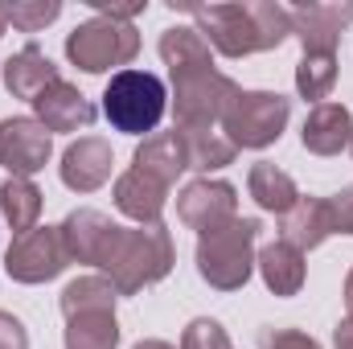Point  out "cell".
I'll list each match as a JSON object with an SVG mask.
<instances>
[{"label":"cell","instance_id":"28","mask_svg":"<svg viewBox=\"0 0 353 349\" xmlns=\"http://www.w3.org/2000/svg\"><path fill=\"white\" fill-rule=\"evenodd\" d=\"M58 12H62L58 0H17V4H4L8 25L21 29V33H37V29H46L50 21H58Z\"/></svg>","mask_w":353,"mask_h":349},{"label":"cell","instance_id":"34","mask_svg":"<svg viewBox=\"0 0 353 349\" xmlns=\"http://www.w3.org/2000/svg\"><path fill=\"white\" fill-rule=\"evenodd\" d=\"M132 349H173L169 341H157V337H148V341H136Z\"/></svg>","mask_w":353,"mask_h":349},{"label":"cell","instance_id":"18","mask_svg":"<svg viewBox=\"0 0 353 349\" xmlns=\"http://www.w3.org/2000/svg\"><path fill=\"white\" fill-rule=\"evenodd\" d=\"M62 74H58V66L46 58V50L41 46H25V50H17L8 62H4V87H8V94L12 99H37L41 90H50L54 83H58Z\"/></svg>","mask_w":353,"mask_h":349},{"label":"cell","instance_id":"32","mask_svg":"<svg viewBox=\"0 0 353 349\" xmlns=\"http://www.w3.org/2000/svg\"><path fill=\"white\" fill-rule=\"evenodd\" d=\"M0 349H29L25 325H21L12 312H4V308H0Z\"/></svg>","mask_w":353,"mask_h":349},{"label":"cell","instance_id":"20","mask_svg":"<svg viewBox=\"0 0 353 349\" xmlns=\"http://www.w3.org/2000/svg\"><path fill=\"white\" fill-rule=\"evenodd\" d=\"M161 62L169 66L173 79H185V74H201V70H214V58H210V41L189 29V25H173L161 33Z\"/></svg>","mask_w":353,"mask_h":349},{"label":"cell","instance_id":"27","mask_svg":"<svg viewBox=\"0 0 353 349\" xmlns=\"http://www.w3.org/2000/svg\"><path fill=\"white\" fill-rule=\"evenodd\" d=\"M337 83V54H304L296 66V90L312 103H325Z\"/></svg>","mask_w":353,"mask_h":349},{"label":"cell","instance_id":"33","mask_svg":"<svg viewBox=\"0 0 353 349\" xmlns=\"http://www.w3.org/2000/svg\"><path fill=\"white\" fill-rule=\"evenodd\" d=\"M333 346L337 349H353V317H345V321L333 329Z\"/></svg>","mask_w":353,"mask_h":349},{"label":"cell","instance_id":"37","mask_svg":"<svg viewBox=\"0 0 353 349\" xmlns=\"http://www.w3.org/2000/svg\"><path fill=\"white\" fill-rule=\"evenodd\" d=\"M350 148H353V140H350Z\"/></svg>","mask_w":353,"mask_h":349},{"label":"cell","instance_id":"23","mask_svg":"<svg viewBox=\"0 0 353 349\" xmlns=\"http://www.w3.org/2000/svg\"><path fill=\"white\" fill-rule=\"evenodd\" d=\"M176 136L185 140V157H189V169L197 173H214V169H226L234 161V144L214 132V128H176Z\"/></svg>","mask_w":353,"mask_h":349},{"label":"cell","instance_id":"11","mask_svg":"<svg viewBox=\"0 0 353 349\" xmlns=\"http://www.w3.org/2000/svg\"><path fill=\"white\" fill-rule=\"evenodd\" d=\"M119 230H123V226H115V222H111L107 214H99V210H74V214H66V222H62V243H66L70 263L103 267L107 255H111V247H115V239H119Z\"/></svg>","mask_w":353,"mask_h":349},{"label":"cell","instance_id":"25","mask_svg":"<svg viewBox=\"0 0 353 349\" xmlns=\"http://www.w3.org/2000/svg\"><path fill=\"white\" fill-rule=\"evenodd\" d=\"M0 214L8 218L17 235H29L41 218V189L29 177H8L0 185Z\"/></svg>","mask_w":353,"mask_h":349},{"label":"cell","instance_id":"7","mask_svg":"<svg viewBox=\"0 0 353 349\" xmlns=\"http://www.w3.org/2000/svg\"><path fill=\"white\" fill-rule=\"evenodd\" d=\"M239 90L243 87L222 70H201V74L173 79L176 128H214V123H222V111Z\"/></svg>","mask_w":353,"mask_h":349},{"label":"cell","instance_id":"17","mask_svg":"<svg viewBox=\"0 0 353 349\" xmlns=\"http://www.w3.org/2000/svg\"><path fill=\"white\" fill-rule=\"evenodd\" d=\"M115 206H119V214H128L132 222L157 226L161 214H165V206H169V185H161V181H152V177L128 169V173L115 177Z\"/></svg>","mask_w":353,"mask_h":349},{"label":"cell","instance_id":"22","mask_svg":"<svg viewBox=\"0 0 353 349\" xmlns=\"http://www.w3.org/2000/svg\"><path fill=\"white\" fill-rule=\"evenodd\" d=\"M247 189H251V197L259 201V210H267V214H279V218H283V214L300 201L296 181L283 173V169L267 165V161H259V165L251 169V177H247Z\"/></svg>","mask_w":353,"mask_h":349},{"label":"cell","instance_id":"12","mask_svg":"<svg viewBox=\"0 0 353 349\" xmlns=\"http://www.w3.org/2000/svg\"><path fill=\"white\" fill-rule=\"evenodd\" d=\"M292 12V33L300 37L304 54H337V41L353 21L350 4H296Z\"/></svg>","mask_w":353,"mask_h":349},{"label":"cell","instance_id":"10","mask_svg":"<svg viewBox=\"0 0 353 349\" xmlns=\"http://www.w3.org/2000/svg\"><path fill=\"white\" fill-rule=\"evenodd\" d=\"M54 144H50V132L29 119V115H17V119H4L0 123V169H8L12 177H33L46 169Z\"/></svg>","mask_w":353,"mask_h":349},{"label":"cell","instance_id":"9","mask_svg":"<svg viewBox=\"0 0 353 349\" xmlns=\"http://www.w3.org/2000/svg\"><path fill=\"white\" fill-rule=\"evenodd\" d=\"M176 218L197 230V235H210L218 226H226L230 218H239V189L230 181H210V177H197L189 181L181 193H176Z\"/></svg>","mask_w":353,"mask_h":349},{"label":"cell","instance_id":"5","mask_svg":"<svg viewBox=\"0 0 353 349\" xmlns=\"http://www.w3.org/2000/svg\"><path fill=\"white\" fill-rule=\"evenodd\" d=\"M292 103L279 90H239L222 111V132L234 148H267L283 136Z\"/></svg>","mask_w":353,"mask_h":349},{"label":"cell","instance_id":"2","mask_svg":"<svg viewBox=\"0 0 353 349\" xmlns=\"http://www.w3.org/2000/svg\"><path fill=\"white\" fill-rule=\"evenodd\" d=\"M173 259H176L173 235L165 230V222L136 226V230L123 226L115 247H111V255H107V263H103V271H107V279L115 283L119 296H136L140 288L161 283L173 271Z\"/></svg>","mask_w":353,"mask_h":349},{"label":"cell","instance_id":"14","mask_svg":"<svg viewBox=\"0 0 353 349\" xmlns=\"http://www.w3.org/2000/svg\"><path fill=\"white\" fill-rule=\"evenodd\" d=\"M33 111H37V123L46 132H79L94 123V103L79 87H70L66 79H58L50 90H41L33 99Z\"/></svg>","mask_w":353,"mask_h":349},{"label":"cell","instance_id":"13","mask_svg":"<svg viewBox=\"0 0 353 349\" xmlns=\"http://www.w3.org/2000/svg\"><path fill=\"white\" fill-rule=\"evenodd\" d=\"M111 165H115V152L103 136H83L74 140L66 152H62V185L74 189V193H94L111 181Z\"/></svg>","mask_w":353,"mask_h":349},{"label":"cell","instance_id":"26","mask_svg":"<svg viewBox=\"0 0 353 349\" xmlns=\"http://www.w3.org/2000/svg\"><path fill=\"white\" fill-rule=\"evenodd\" d=\"M119 321L115 312H79L66 321V349H115Z\"/></svg>","mask_w":353,"mask_h":349},{"label":"cell","instance_id":"29","mask_svg":"<svg viewBox=\"0 0 353 349\" xmlns=\"http://www.w3.org/2000/svg\"><path fill=\"white\" fill-rule=\"evenodd\" d=\"M181 349H230V337H226V329H222L218 321L197 317V321H189V329L181 333Z\"/></svg>","mask_w":353,"mask_h":349},{"label":"cell","instance_id":"3","mask_svg":"<svg viewBox=\"0 0 353 349\" xmlns=\"http://www.w3.org/2000/svg\"><path fill=\"white\" fill-rule=\"evenodd\" d=\"M259 230V218H230L226 226L197 235V275L214 292H239L251 279Z\"/></svg>","mask_w":353,"mask_h":349},{"label":"cell","instance_id":"19","mask_svg":"<svg viewBox=\"0 0 353 349\" xmlns=\"http://www.w3.org/2000/svg\"><path fill=\"white\" fill-rule=\"evenodd\" d=\"M132 169L144 177H152V181H161V185H173L176 177L189 169V157H185V140L173 132H152V136H144V144L136 148V157H132Z\"/></svg>","mask_w":353,"mask_h":349},{"label":"cell","instance_id":"4","mask_svg":"<svg viewBox=\"0 0 353 349\" xmlns=\"http://www.w3.org/2000/svg\"><path fill=\"white\" fill-rule=\"evenodd\" d=\"M165 111H169L165 83L148 70H119V74H111V83L103 90V115L123 136L157 132Z\"/></svg>","mask_w":353,"mask_h":349},{"label":"cell","instance_id":"15","mask_svg":"<svg viewBox=\"0 0 353 349\" xmlns=\"http://www.w3.org/2000/svg\"><path fill=\"white\" fill-rule=\"evenodd\" d=\"M304 148L312 157H337L345 152L353 140V115L345 111V103H316L304 119V132H300Z\"/></svg>","mask_w":353,"mask_h":349},{"label":"cell","instance_id":"8","mask_svg":"<svg viewBox=\"0 0 353 349\" xmlns=\"http://www.w3.org/2000/svg\"><path fill=\"white\" fill-rule=\"evenodd\" d=\"M66 243H62V226H33L29 235H17L8 255H4V271L17 283H46L54 275L66 271Z\"/></svg>","mask_w":353,"mask_h":349},{"label":"cell","instance_id":"35","mask_svg":"<svg viewBox=\"0 0 353 349\" xmlns=\"http://www.w3.org/2000/svg\"><path fill=\"white\" fill-rule=\"evenodd\" d=\"M345 304H350V317H353V271L345 275Z\"/></svg>","mask_w":353,"mask_h":349},{"label":"cell","instance_id":"21","mask_svg":"<svg viewBox=\"0 0 353 349\" xmlns=\"http://www.w3.org/2000/svg\"><path fill=\"white\" fill-rule=\"evenodd\" d=\"M255 263H259V275H263L267 292L296 296L304 288V251H296L292 243H283V239L267 243L263 251L255 255Z\"/></svg>","mask_w":353,"mask_h":349},{"label":"cell","instance_id":"31","mask_svg":"<svg viewBox=\"0 0 353 349\" xmlns=\"http://www.w3.org/2000/svg\"><path fill=\"white\" fill-rule=\"evenodd\" d=\"M329 210H333V230L337 235H353V185L341 189L337 197H329Z\"/></svg>","mask_w":353,"mask_h":349},{"label":"cell","instance_id":"6","mask_svg":"<svg viewBox=\"0 0 353 349\" xmlns=\"http://www.w3.org/2000/svg\"><path fill=\"white\" fill-rule=\"evenodd\" d=\"M136 54H140V33L132 21L90 17L66 37V58L83 74H103L111 66H128Z\"/></svg>","mask_w":353,"mask_h":349},{"label":"cell","instance_id":"36","mask_svg":"<svg viewBox=\"0 0 353 349\" xmlns=\"http://www.w3.org/2000/svg\"><path fill=\"white\" fill-rule=\"evenodd\" d=\"M4 29H8V17H4V4H0V37H4Z\"/></svg>","mask_w":353,"mask_h":349},{"label":"cell","instance_id":"24","mask_svg":"<svg viewBox=\"0 0 353 349\" xmlns=\"http://www.w3.org/2000/svg\"><path fill=\"white\" fill-rule=\"evenodd\" d=\"M115 300H119V292H115V283L107 275H79V279H70L62 288L58 304H62V312L70 321L79 312H115Z\"/></svg>","mask_w":353,"mask_h":349},{"label":"cell","instance_id":"1","mask_svg":"<svg viewBox=\"0 0 353 349\" xmlns=\"http://www.w3.org/2000/svg\"><path fill=\"white\" fill-rule=\"evenodd\" d=\"M197 17V33L226 58H247L279 50L292 37V12L271 0H247V4H210L189 8Z\"/></svg>","mask_w":353,"mask_h":349},{"label":"cell","instance_id":"30","mask_svg":"<svg viewBox=\"0 0 353 349\" xmlns=\"http://www.w3.org/2000/svg\"><path fill=\"white\" fill-rule=\"evenodd\" d=\"M259 346L263 349H321V341H312L300 329H267L263 337H259Z\"/></svg>","mask_w":353,"mask_h":349},{"label":"cell","instance_id":"16","mask_svg":"<svg viewBox=\"0 0 353 349\" xmlns=\"http://www.w3.org/2000/svg\"><path fill=\"white\" fill-rule=\"evenodd\" d=\"M333 230V210H329V197H300L283 218H279V239L292 243L296 251H312L321 247Z\"/></svg>","mask_w":353,"mask_h":349}]
</instances>
